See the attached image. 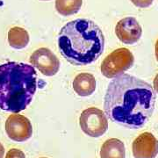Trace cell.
<instances>
[{
  "mask_svg": "<svg viewBox=\"0 0 158 158\" xmlns=\"http://www.w3.org/2000/svg\"><path fill=\"white\" fill-rule=\"evenodd\" d=\"M30 63L47 77L55 76L60 69V62L56 56L47 48L34 51L30 56Z\"/></svg>",
  "mask_w": 158,
  "mask_h": 158,
  "instance_id": "obj_6",
  "label": "cell"
},
{
  "mask_svg": "<svg viewBox=\"0 0 158 158\" xmlns=\"http://www.w3.org/2000/svg\"><path fill=\"white\" fill-rule=\"evenodd\" d=\"M153 85H154V90H156V91L158 93V74L156 76V77H155V79H154Z\"/></svg>",
  "mask_w": 158,
  "mask_h": 158,
  "instance_id": "obj_16",
  "label": "cell"
},
{
  "mask_svg": "<svg viewBox=\"0 0 158 158\" xmlns=\"http://www.w3.org/2000/svg\"><path fill=\"white\" fill-rule=\"evenodd\" d=\"M6 131L11 140L22 142L32 136L33 127L27 117L20 114H11L6 119Z\"/></svg>",
  "mask_w": 158,
  "mask_h": 158,
  "instance_id": "obj_7",
  "label": "cell"
},
{
  "mask_svg": "<svg viewBox=\"0 0 158 158\" xmlns=\"http://www.w3.org/2000/svg\"><path fill=\"white\" fill-rule=\"evenodd\" d=\"M79 124L85 134L95 138L103 135L108 128L106 114L96 107L83 111L79 118Z\"/></svg>",
  "mask_w": 158,
  "mask_h": 158,
  "instance_id": "obj_5",
  "label": "cell"
},
{
  "mask_svg": "<svg viewBox=\"0 0 158 158\" xmlns=\"http://www.w3.org/2000/svg\"><path fill=\"white\" fill-rule=\"evenodd\" d=\"M134 62L133 54L127 48H120L105 58L101 64V72L107 78H115L131 68Z\"/></svg>",
  "mask_w": 158,
  "mask_h": 158,
  "instance_id": "obj_4",
  "label": "cell"
},
{
  "mask_svg": "<svg viewBox=\"0 0 158 158\" xmlns=\"http://www.w3.org/2000/svg\"><path fill=\"white\" fill-rule=\"evenodd\" d=\"M135 158H156L158 154V140L151 133H142L133 142Z\"/></svg>",
  "mask_w": 158,
  "mask_h": 158,
  "instance_id": "obj_9",
  "label": "cell"
},
{
  "mask_svg": "<svg viewBox=\"0 0 158 158\" xmlns=\"http://www.w3.org/2000/svg\"><path fill=\"white\" fill-rule=\"evenodd\" d=\"M73 89L78 96H90L96 90V79L91 74H78L74 79Z\"/></svg>",
  "mask_w": 158,
  "mask_h": 158,
  "instance_id": "obj_10",
  "label": "cell"
},
{
  "mask_svg": "<svg viewBox=\"0 0 158 158\" xmlns=\"http://www.w3.org/2000/svg\"><path fill=\"white\" fill-rule=\"evenodd\" d=\"M134 5L140 8H147L152 5L154 0H130Z\"/></svg>",
  "mask_w": 158,
  "mask_h": 158,
  "instance_id": "obj_15",
  "label": "cell"
},
{
  "mask_svg": "<svg viewBox=\"0 0 158 158\" xmlns=\"http://www.w3.org/2000/svg\"><path fill=\"white\" fill-rule=\"evenodd\" d=\"M156 56L158 61V40H156Z\"/></svg>",
  "mask_w": 158,
  "mask_h": 158,
  "instance_id": "obj_18",
  "label": "cell"
},
{
  "mask_svg": "<svg viewBox=\"0 0 158 158\" xmlns=\"http://www.w3.org/2000/svg\"><path fill=\"white\" fill-rule=\"evenodd\" d=\"M6 158H26V156L21 150L17 148H12L7 152Z\"/></svg>",
  "mask_w": 158,
  "mask_h": 158,
  "instance_id": "obj_14",
  "label": "cell"
},
{
  "mask_svg": "<svg viewBox=\"0 0 158 158\" xmlns=\"http://www.w3.org/2000/svg\"><path fill=\"white\" fill-rule=\"evenodd\" d=\"M101 158H126L124 143L116 138H111L104 142L100 149Z\"/></svg>",
  "mask_w": 158,
  "mask_h": 158,
  "instance_id": "obj_11",
  "label": "cell"
},
{
  "mask_svg": "<svg viewBox=\"0 0 158 158\" xmlns=\"http://www.w3.org/2000/svg\"><path fill=\"white\" fill-rule=\"evenodd\" d=\"M156 104V92L147 82L127 74L113 79L108 85L104 109L112 121L136 129L147 123Z\"/></svg>",
  "mask_w": 158,
  "mask_h": 158,
  "instance_id": "obj_1",
  "label": "cell"
},
{
  "mask_svg": "<svg viewBox=\"0 0 158 158\" xmlns=\"http://www.w3.org/2000/svg\"><path fill=\"white\" fill-rule=\"evenodd\" d=\"M8 42L11 48L21 49L29 43V34L27 30L22 27H14L8 32Z\"/></svg>",
  "mask_w": 158,
  "mask_h": 158,
  "instance_id": "obj_12",
  "label": "cell"
},
{
  "mask_svg": "<svg viewBox=\"0 0 158 158\" xmlns=\"http://www.w3.org/2000/svg\"><path fill=\"white\" fill-rule=\"evenodd\" d=\"M83 0H56V9L62 16L76 14L81 9Z\"/></svg>",
  "mask_w": 158,
  "mask_h": 158,
  "instance_id": "obj_13",
  "label": "cell"
},
{
  "mask_svg": "<svg viewBox=\"0 0 158 158\" xmlns=\"http://www.w3.org/2000/svg\"><path fill=\"white\" fill-rule=\"evenodd\" d=\"M115 34L124 44L133 45L141 39L142 29L135 18L127 17L120 19L117 23Z\"/></svg>",
  "mask_w": 158,
  "mask_h": 158,
  "instance_id": "obj_8",
  "label": "cell"
},
{
  "mask_svg": "<svg viewBox=\"0 0 158 158\" xmlns=\"http://www.w3.org/2000/svg\"><path fill=\"white\" fill-rule=\"evenodd\" d=\"M41 158H47V157H41Z\"/></svg>",
  "mask_w": 158,
  "mask_h": 158,
  "instance_id": "obj_19",
  "label": "cell"
},
{
  "mask_svg": "<svg viewBox=\"0 0 158 158\" xmlns=\"http://www.w3.org/2000/svg\"><path fill=\"white\" fill-rule=\"evenodd\" d=\"M37 89L34 66L9 62L0 65V109L19 113L29 106Z\"/></svg>",
  "mask_w": 158,
  "mask_h": 158,
  "instance_id": "obj_3",
  "label": "cell"
},
{
  "mask_svg": "<svg viewBox=\"0 0 158 158\" xmlns=\"http://www.w3.org/2000/svg\"><path fill=\"white\" fill-rule=\"evenodd\" d=\"M4 155H5V148L0 143V158L4 157Z\"/></svg>",
  "mask_w": 158,
  "mask_h": 158,
  "instance_id": "obj_17",
  "label": "cell"
},
{
  "mask_svg": "<svg viewBox=\"0 0 158 158\" xmlns=\"http://www.w3.org/2000/svg\"><path fill=\"white\" fill-rule=\"evenodd\" d=\"M58 47L62 56L70 63L88 65L102 55L105 38L101 29L92 20L77 19L61 29Z\"/></svg>",
  "mask_w": 158,
  "mask_h": 158,
  "instance_id": "obj_2",
  "label": "cell"
},
{
  "mask_svg": "<svg viewBox=\"0 0 158 158\" xmlns=\"http://www.w3.org/2000/svg\"><path fill=\"white\" fill-rule=\"evenodd\" d=\"M44 1H48V0H44Z\"/></svg>",
  "mask_w": 158,
  "mask_h": 158,
  "instance_id": "obj_20",
  "label": "cell"
}]
</instances>
